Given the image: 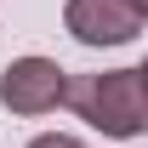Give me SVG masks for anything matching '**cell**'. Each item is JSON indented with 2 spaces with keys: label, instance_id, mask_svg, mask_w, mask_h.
I'll list each match as a JSON object with an SVG mask.
<instances>
[{
  "label": "cell",
  "instance_id": "cell-1",
  "mask_svg": "<svg viewBox=\"0 0 148 148\" xmlns=\"http://www.w3.org/2000/svg\"><path fill=\"white\" fill-rule=\"evenodd\" d=\"M63 103L86 125H97L103 137H143V125H148V80H143V69L80 74V80L63 86Z\"/></svg>",
  "mask_w": 148,
  "mask_h": 148
},
{
  "label": "cell",
  "instance_id": "cell-2",
  "mask_svg": "<svg viewBox=\"0 0 148 148\" xmlns=\"http://www.w3.org/2000/svg\"><path fill=\"white\" fill-rule=\"evenodd\" d=\"M143 6L137 0H69L63 6V23L80 46H125V40L143 34Z\"/></svg>",
  "mask_w": 148,
  "mask_h": 148
},
{
  "label": "cell",
  "instance_id": "cell-3",
  "mask_svg": "<svg viewBox=\"0 0 148 148\" xmlns=\"http://www.w3.org/2000/svg\"><path fill=\"white\" fill-rule=\"evenodd\" d=\"M63 86H69V74L51 57H17L0 74V103L12 114H51L63 103Z\"/></svg>",
  "mask_w": 148,
  "mask_h": 148
},
{
  "label": "cell",
  "instance_id": "cell-4",
  "mask_svg": "<svg viewBox=\"0 0 148 148\" xmlns=\"http://www.w3.org/2000/svg\"><path fill=\"white\" fill-rule=\"evenodd\" d=\"M29 148H86L80 137H63V131H46V137H34Z\"/></svg>",
  "mask_w": 148,
  "mask_h": 148
},
{
  "label": "cell",
  "instance_id": "cell-5",
  "mask_svg": "<svg viewBox=\"0 0 148 148\" xmlns=\"http://www.w3.org/2000/svg\"><path fill=\"white\" fill-rule=\"evenodd\" d=\"M137 6H143V12H148V0H137Z\"/></svg>",
  "mask_w": 148,
  "mask_h": 148
}]
</instances>
